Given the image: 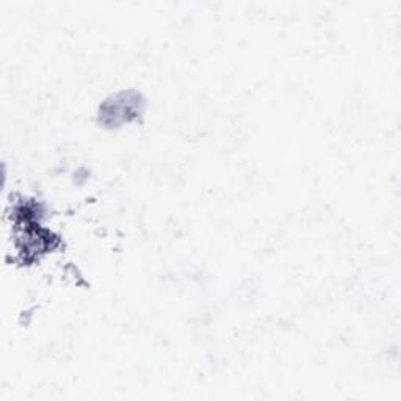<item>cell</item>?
Listing matches in <instances>:
<instances>
[{
  "label": "cell",
  "instance_id": "obj_1",
  "mask_svg": "<svg viewBox=\"0 0 401 401\" xmlns=\"http://www.w3.org/2000/svg\"><path fill=\"white\" fill-rule=\"evenodd\" d=\"M107 111H103V115L111 113L110 124H121L129 121L132 116L136 115L138 111V101L136 99H126V94L119 101H115L113 103H107L106 106Z\"/></svg>",
  "mask_w": 401,
  "mask_h": 401
}]
</instances>
